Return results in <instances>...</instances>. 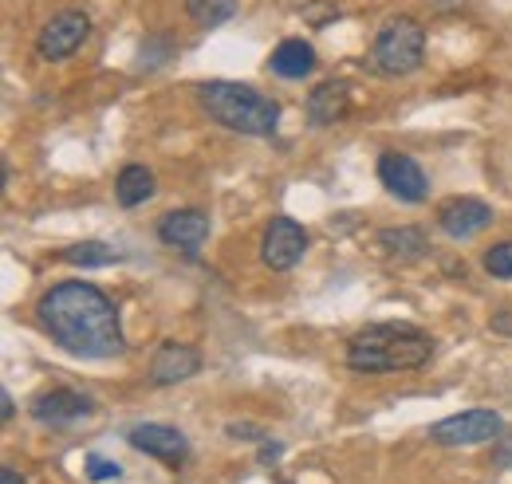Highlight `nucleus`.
<instances>
[{
	"instance_id": "obj_6",
	"label": "nucleus",
	"mask_w": 512,
	"mask_h": 484,
	"mask_svg": "<svg viewBox=\"0 0 512 484\" xmlns=\"http://www.w3.org/2000/svg\"><path fill=\"white\" fill-rule=\"evenodd\" d=\"M87 32H91V16H87V12L67 8V12L52 16V20L44 24V32H40V40H36V52H40V60L60 63V60L75 56V52L83 48Z\"/></svg>"
},
{
	"instance_id": "obj_4",
	"label": "nucleus",
	"mask_w": 512,
	"mask_h": 484,
	"mask_svg": "<svg viewBox=\"0 0 512 484\" xmlns=\"http://www.w3.org/2000/svg\"><path fill=\"white\" fill-rule=\"evenodd\" d=\"M422 56H426V32L414 16H390L371 48V63L383 75H410L422 67Z\"/></svg>"
},
{
	"instance_id": "obj_1",
	"label": "nucleus",
	"mask_w": 512,
	"mask_h": 484,
	"mask_svg": "<svg viewBox=\"0 0 512 484\" xmlns=\"http://www.w3.org/2000/svg\"><path fill=\"white\" fill-rule=\"evenodd\" d=\"M36 315H40V327L64 347L67 355L115 359L127 347L115 303L107 300L95 284H83V280L52 284L36 303Z\"/></svg>"
},
{
	"instance_id": "obj_9",
	"label": "nucleus",
	"mask_w": 512,
	"mask_h": 484,
	"mask_svg": "<svg viewBox=\"0 0 512 484\" xmlns=\"http://www.w3.org/2000/svg\"><path fill=\"white\" fill-rule=\"evenodd\" d=\"M127 441L138 449V453H146V457H158L162 465H182L186 457H190V445H186V437L174 429V425H134L127 433Z\"/></svg>"
},
{
	"instance_id": "obj_3",
	"label": "nucleus",
	"mask_w": 512,
	"mask_h": 484,
	"mask_svg": "<svg viewBox=\"0 0 512 484\" xmlns=\"http://www.w3.org/2000/svg\"><path fill=\"white\" fill-rule=\"evenodd\" d=\"M201 111L217 126L249 134V138H268L280 122V103L260 95L249 83H229V79H213L201 91Z\"/></svg>"
},
{
	"instance_id": "obj_10",
	"label": "nucleus",
	"mask_w": 512,
	"mask_h": 484,
	"mask_svg": "<svg viewBox=\"0 0 512 484\" xmlns=\"http://www.w3.org/2000/svg\"><path fill=\"white\" fill-rule=\"evenodd\" d=\"M489 221H493V209L477 197H453L438 209V225L453 241H473L477 233L489 229Z\"/></svg>"
},
{
	"instance_id": "obj_18",
	"label": "nucleus",
	"mask_w": 512,
	"mask_h": 484,
	"mask_svg": "<svg viewBox=\"0 0 512 484\" xmlns=\"http://www.w3.org/2000/svg\"><path fill=\"white\" fill-rule=\"evenodd\" d=\"M379 244H383L390 256H406V260H414V256L426 252L422 229H386V233H379Z\"/></svg>"
},
{
	"instance_id": "obj_7",
	"label": "nucleus",
	"mask_w": 512,
	"mask_h": 484,
	"mask_svg": "<svg viewBox=\"0 0 512 484\" xmlns=\"http://www.w3.org/2000/svg\"><path fill=\"white\" fill-rule=\"evenodd\" d=\"M304 252H308V233H304L300 221H292V217H276V221H268L264 241H260V260H264L272 272H288V268H296V264L304 260Z\"/></svg>"
},
{
	"instance_id": "obj_27",
	"label": "nucleus",
	"mask_w": 512,
	"mask_h": 484,
	"mask_svg": "<svg viewBox=\"0 0 512 484\" xmlns=\"http://www.w3.org/2000/svg\"><path fill=\"white\" fill-rule=\"evenodd\" d=\"M12 414H16V406H12V394H8V390H0V418H4V422H12Z\"/></svg>"
},
{
	"instance_id": "obj_21",
	"label": "nucleus",
	"mask_w": 512,
	"mask_h": 484,
	"mask_svg": "<svg viewBox=\"0 0 512 484\" xmlns=\"http://www.w3.org/2000/svg\"><path fill=\"white\" fill-rule=\"evenodd\" d=\"M87 477H91L95 484L119 481V477H123V469H119L115 461H103V457H95V453H91V457H87Z\"/></svg>"
},
{
	"instance_id": "obj_20",
	"label": "nucleus",
	"mask_w": 512,
	"mask_h": 484,
	"mask_svg": "<svg viewBox=\"0 0 512 484\" xmlns=\"http://www.w3.org/2000/svg\"><path fill=\"white\" fill-rule=\"evenodd\" d=\"M485 272L497 276V280H512V241L493 244L485 252Z\"/></svg>"
},
{
	"instance_id": "obj_16",
	"label": "nucleus",
	"mask_w": 512,
	"mask_h": 484,
	"mask_svg": "<svg viewBox=\"0 0 512 484\" xmlns=\"http://www.w3.org/2000/svg\"><path fill=\"white\" fill-rule=\"evenodd\" d=\"M115 197H119L123 209L146 205V201L154 197V174H150L146 166H127V170L119 174V182H115Z\"/></svg>"
},
{
	"instance_id": "obj_5",
	"label": "nucleus",
	"mask_w": 512,
	"mask_h": 484,
	"mask_svg": "<svg viewBox=\"0 0 512 484\" xmlns=\"http://www.w3.org/2000/svg\"><path fill=\"white\" fill-rule=\"evenodd\" d=\"M501 429H505V422H501L497 410H465V414H453V418H442L438 425H430V441L446 445V449L485 445V441H497Z\"/></svg>"
},
{
	"instance_id": "obj_22",
	"label": "nucleus",
	"mask_w": 512,
	"mask_h": 484,
	"mask_svg": "<svg viewBox=\"0 0 512 484\" xmlns=\"http://www.w3.org/2000/svg\"><path fill=\"white\" fill-rule=\"evenodd\" d=\"M335 16H339V8H335V4H312V8H304V20H312V24L335 20Z\"/></svg>"
},
{
	"instance_id": "obj_19",
	"label": "nucleus",
	"mask_w": 512,
	"mask_h": 484,
	"mask_svg": "<svg viewBox=\"0 0 512 484\" xmlns=\"http://www.w3.org/2000/svg\"><path fill=\"white\" fill-rule=\"evenodd\" d=\"M186 12L201 28H217L237 12V0H186Z\"/></svg>"
},
{
	"instance_id": "obj_23",
	"label": "nucleus",
	"mask_w": 512,
	"mask_h": 484,
	"mask_svg": "<svg viewBox=\"0 0 512 484\" xmlns=\"http://www.w3.org/2000/svg\"><path fill=\"white\" fill-rule=\"evenodd\" d=\"M225 433H229V437H253V441H264V429H256V425H249V422H233Z\"/></svg>"
},
{
	"instance_id": "obj_25",
	"label": "nucleus",
	"mask_w": 512,
	"mask_h": 484,
	"mask_svg": "<svg viewBox=\"0 0 512 484\" xmlns=\"http://www.w3.org/2000/svg\"><path fill=\"white\" fill-rule=\"evenodd\" d=\"M280 453H284V445H280V441H268V437H264V445H260V461L268 465V461H276Z\"/></svg>"
},
{
	"instance_id": "obj_11",
	"label": "nucleus",
	"mask_w": 512,
	"mask_h": 484,
	"mask_svg": "<svg viewBox=\"0 0 512 484\" xmlns=\"http://www.w3.org/2000/svg\"><path fill=\"white\" fill-rule=\"evenodd\" d=\"M91 414H95V402L79 390H67V386H56L32 402V418L40 425H71L79 418H91Z\"/></svg>"
},
{
	"instance_id": "obj_8",
	"label": "nucleus",
	"mask_w": 512,
	"mask_h": 484,
	"mask_svg": "<svg viewBox=\"0 0 512 484\" xmlns=\"http://www.w3.org/2000/svg\"><path fill=\"white\" fill-rule=\"evenodd\" d=\"M379 182H383L398 201H406V205L426 201V189H430L422 166H418L410 154H398V150H386L383 158H379Z\"/></svg>"
},
{
	"instance_id": "obj_24",
	"label": "nucleus",
	"mask_w": 512,
	"mask_h": 484,
	"mask_svg": "<svg viewBox=\"0 0 512 484\" xmlns=\"http://www.w3.org/2000/svg\"><path fill=\"white\" fill-rule=\"evenodd\" d=\"M489 327H493L497 335H512V307H505V311H497V315L489 319Z\"/></svg>"
},
{
	"instance_id": "obj_17",
	"label": "nucleus",
	"mask_w": 512,
	"mask_h": 484,
	"mask_svg": "<svg viewBox=\"0 0 512 484\" xmlns=\"http://www.w3.org/2000/svg\"><path fill=\"white\" fill-rule=\"evenodd\" d=\"M64 260L75 264V268H107V264H119L123 256L103 241H83V244H71L64 248Z\"/></svg>"
},
{
	"instance_id": "obj_13",
	"label": "nucleus",
	"mask_w": 512,
	"mask_h": 484,
	"mask_svg": "<svg viewBox=\"0 0 512 484\" xmlns=\"http://www.w3.org/2000/svg\"><path fill=\"white\" fill-rule=\"evenodd\" d=\"M201 370V355L186 347V343H162L154 363H150V378L158 386H174V382H186Z\"/></svg>"
},
{
	"instance_id": "obj_15",
	"label": "nucleus",
	"mask_w": 512,
	"mask_h": 484,
	"mask_svg": "<svg viewBox=\"0 0 512 484\" xmlns=\"http://www.w3.org/2000/svg\"><path fill=\"white\" fill-rule=\"evenodd\" d=\"M268 67H272L280 79H304V75L316 71V48L304 44V40H284V44L272 52Z\"/></svg>"
},
{
	"instance_id": "obj_28",
	"label": "nucleus",
	"mask_w": 512,
	"mask_h": 484,
	"mask_svg": "<svg viewBox=\"0 0 512 484\" xmlns=\"http://www.w3.org/2000/svg\"><path fill=\"white\" fill-rule=\"evenodd\" d=\"M0 484H24V477H20L12 465H4V469H0Z\"/></svg>"
},
{
	"instance_id": "obj_12",
	"label": "nucleus",
	"mask_w": 512,
	"mask_h": 484,
	"mask_svg": "<svg viewBox=\"0 0 512 484\" xmlns=\"http://www.w3.org/2000/svg\"><path fill=\"white\" fill-rule=\"evenodd\" d=\"M209 237V217L201 209H178V213H166L158 221V241L170 244V248H182V252H197Z\"/></svg>"
},
{
	"instance_id": "obj_26",
	"label": "nucleus",
	"mask_w": 512,
	"mask_h": 484,
	"mask_svg": "<svg viewBox=\"0 0 512 484\" xmlns=\"http://www.w3.org/2000/svg\"><path fill=\"white\" fill-rule=\"evenodd\" d=\"M497 465H501V469H512V437H505V441L497 445Z\"/></svg>"
},
{
	"instance_id": "obj_14",
	"label": "nucleus",
	"mask_w": 512,
	"mask_h": 484,
	"mask_svg": "<svg viewBox=\"0 0 512 484\" xmlns=\"http://www.w3.org/2000/svg\"><path fill=\"white\" fill-rule=\"evenodd\" d=\"M351 107V95H347V83H320L312 95H308V122L312 126H331L347 115Z\"/></svg>"
},
{
	"instance_id": "obj_2",
	"label": "nucleus",
	"mask_w": 512,
	"mask_h": 484,
	"mask_svg": "<svg viewBox=\"0 0 512 484\" xmlns=\"http://www.w3.org/2000/svg\"><path fill=\"white\" fill-rule=\"evenodd\" d=\"M434 359V339L410 323H371L347 343V366L359 374L418 370Z\"/></svg>"
}]
</instances>
